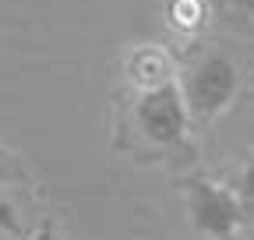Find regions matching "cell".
I'll return each mask as SVG.
<instances>
[{
  "label": "cell",
  "instance_id": "6da1fadb",
  "mask_svg": "<svg viewBox=\"0 0 254 240\" xmlns=\"http://www.w3.org/2000/svg\"><path fill=\"white\" fill-rule=\"evenodd\" d=\"M190 110L173 81L148 85L134 96L120 120V145L141 156H170L187 145Z\"/></svg>",
  "mask_w": 254,
  "mask_h": 240
},
{
  "label": "cell",
  "instance_id": "5b68a950",
  "mask_svg": "<svg viewBox=\"0 0 254 240\" xmlns=\"http://www.w3.org/2000/svg\"><path fill=\"white\" fill-rule=\"evenodd\" d=\"M237 198L244 205V212H254V159L244 166V173L237 180Z\"/></svg>",
  "mask_w": 254,
  "mask_h": 240
},
{
  "label": "cell",
  "instance_id": "52a82bcc",
  "mask_svg": "<svg viewBox=\"0 0 254 240\" xmlns=\"http://www.w3.org/2000/svg\"><path fill=\"white\" fill-rule=\"evenodd\" d=\"M25 240H60V230H57V226H53L50 219H43V223H39L36 230H32V233L25 237Z\"/></svg>",
  "mask_w": 254,
  "mask_h": 240
},
{
  "label": "cell",
  "instance_id": "7a4b0ae2",
  "mask_svg": "<svg viewBox=\"0 0 254 240\" xmlns=\"http://www.w3.org/2000/svg\"><path fill=\"white\" fill-rule=\"evenodd\" d=\"M240 88V71L222 50H205L184 74V103L190 117H215Z\"/></svg>",
  "mask_w": 254,
  "mask_h": 240
},
{
  "label": "cell",
  "instance_id": "3957f363",
  "mask_svg": "<svg viewBox=\"0 0 254 240\" xmlns=\"http://www.w3.org/2000/svg\"><path fill=\"white\" fill-rule=\"evenodd\" d=\"M39 208V194L28 170L14 152L0 148V240H25L32 233V216Z\"/></svg>",
  "mask_w": 254,
  "mask_h": 240
},
{
  "label": "cell",
  "instance_id": "277c9868",
  "mask_svg": "<svg viewBox=\"0 0 254 240\" xmlns=\"http://www.w3.org/2000/svg\"><path fill=\"white\" fill-rule=\"evenodd\" d=\"M187 208L194 216V230L208 240H233L247 216L233 191L212 184L205 177L187 180Z\"/></svg>",
  "mask_w": 254,
  "mask_h": 240
},
{
  "label": "cell",
  "instance_id": "8992f818",
  "mask_svg": "<svg viewBox=\"0 0 254 240\" xmlns=\"http://www.w3.org/2000/svg\"><path fill=\"white\" fill-rule=\"evenodd\" d=\"M173 21L184 25V28H194L201 21V4L198 0H177L173 4Z\"/></svg>",
  "mask_w": 254,
  "mask_h": 240
}]
</instances>
